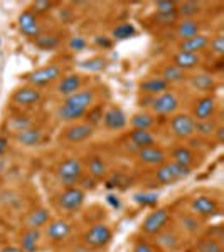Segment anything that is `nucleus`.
<instances>
[{
  "label": "nucleus",
  "instance_id": "f257e3e1",
  "mask_svg": "<svg viewBox=\"0 0 224 252\" xmlns=\"http://www.w3.org/2000/svg\"><path fill=\"white\" fill-rule=\"evenodd\" d=\"M95 91L93 89H79L78 93L68 96L58 106L56 115L64 123H73L86 116L89 108L95 104Z\"/></svg>",
  "mask_w": 224,
  "mask_h": 252
},
{
  "label": "nucleus",
  "instance_id": "f03ea898",
  "mask_svg": "<svg viewBox=\"0 0 224 252\" xmlns=\"http://www.w3.org/2000/svg\"><path fill=\"white\" fill-rule=\"evenodd\" d=\"M84 175V168H83V161L79 158H66L58 165L56 168V177L58 180L63 184L64 187H75L78 185L79 178Z\"/></svg>",
  "mask_w": 224,
  "mask_h": 252
},
{
  "label": "nucleus",
  "instance_id": "7ed1b4c3",
  "mask_svg": "<svg viewBox=\"0 0 224 252\" xmlns=\"http://www.w3.org/2000/svg\"><path fill=\"white\" fill-rule=\"evenodd\" d=\"M112 239H113V230L110 229V225L103 222L93 223L83 235L84 246L89 247V249H101V247L108 246L112 242Z\"/></svg>",
  "mask_w": 224,
  "mask_h": 252
},
{
  "label": "nucleus",
  "instance_id": "20e7f679",
  "mask_svg": "<svg viewBox=\"0 0 224 252\" xmlns=\"http://www.w3.org/2000/svg\"><path fill=\"white\" fill-rule=\"evenodd\" d=\"M86 200V192L79 187H64V190L58 195V207L63 212L73 214L78 212Z\"/></svg>",
  "mask_w": 224,
  "mask_h": 252
},
{
  "label": "nucleus",
  "instance_id": "39448f33",
  "mask_svg": "<svg viewBox=\"0 0 224 252\" xmlns=\"http://www.w3.org/2000/svg\"><path fill=\"white\" fill-rule=\"evenodd\" d=\"M190 168H186V166H181L174 161H165L160 166H157L155 170V180L160 185H172L177 184L179 180L189 177Z\"/></svg>",
  "mask_w": 224,
  "mask_h": 252
},
{
  "label": "nucleus",
  "instance_id": "423d86ee",
  "mask_svg": "<svg viewBox=\"0 0 224 252\" xmlns=\"http://www.w3.org/2000/svg\"><path fill=\"white\" fill-rule=\"evenodd\" d=\"M169 222H170V210L167 207H160V209H155L144 219V222H142V232L147 235H157L158 232L167 229Z\"/></svg>",
  "mask_w": 224,
  "mask_h": 252
},
{
  "label": "nucleus",
  "instance_id": "0eeeda50",
  "mask_svg": "<svg viewBox=\"0 0 224 252\" xmlns=\"http://www.w3.org/2000/svg\"><path fill=\"white\" fill-rule=\"evenodd\" d=\"M59 78H61V67L58 64H49V66L39 67V69H36V71L24 76V79L27 81L29 86L37 88V89L54 83V81H58Z\"/></svg>",
  "mask_w": 224,
  "mask_h": 252
},
{
  "label": "nucleus",
  "instance_id": "6e6552de",
  "mask_svg": "<svg viewBox=\"0 0 224 252\" xmlns=\"http://www.w3.org/2000/svg\"><path fill=\"white\" fill-rule=\"evenodd\" d=\"M170 131L179 140H190L195 135V120L189 113H177L170 118Z\"/></svg>",
  "mask_w": 224,
  "mask_h": 252
},
{
  "label": "nucleus",
  "instance_id": "1a4fd4ad",
  "mask_svg": "<svg viewBox=\"0 0 224 252\" xmlns=\"http://www.w3.org/2000/svg\"><path fill=\"white\" fill-rule=\"evenodd\" d=\"M179 104H181V101H179L176 93L165 91L152 97L150 108H152V111L158 116H170V115H176Z\"/></svg>",
  "mask_w": 224,
  "mask_h": 252
},
{
  "label": "nucleus",
  "instance_id": "9d476101",
  "mask_svg": "<svg viewBox=\"0 0 224 252\" xmlns=\"http://www.w3.org/2000/svg\"><path fill=\"white\" fill-rule=\"evenodd\" d=\"M190 210H192L194 215L197 217H213V215L218 214L219 205L218 202L214 200L213 197H207V195H197L190 200Z\"/></svg>",
  "mask_w": 224,
  "mask_h": 252
},
{
  "label": "nucleus",
  "instance_id": "9b49d317",
  "mask_svg": "<svg viewBox=\"0 0 224 252\" xmlns=\"http://www.w3.org/2000/svg\"><path fill=\"white\" fill-rule=\"evenodd\" d=\"M40 99H42V91L32 86H22L15 89L12 94V103L17 106H34L40 103Z\"/></svg>",
  "mask_w": 224,
  "mask_h": 252
},
{
  "label": "nucleus",
  "instance_id": "f8f14e48",
  "mask_svg": "<svg viewBox=\"0 0 224 252\" xmlns=\"http://www.w3.org/2000/svg\"><path fill=\"white\" fill-rule=\"evenodd\" d=\"M95 133V128L88 123H75L71 126H68L64 129V140L68 143H73V145H78V143H83V141L89 140Z\"/></svg>",
  "mask_w": 224,
  "mask_h": 252
},
{
  "label": "nucleus",
  "instance_id": "ddd939ff",
  "mask_svg": "<svg viewBox=\"0 0 224 252\" xmlns=\"http://www.w3.org/2000/svg\"><path fill=\"white\" fill-rule=\"evenodd\" d=\"M101 123H103L105 128L110 129V131H120V129H123L125 126L128 125V118L121 108L112 106L103 113Z\"/></svg>",
  "mask_w": 224,
  "mask_h": 252
},
{
  "label": "nucleus",
  "instance_id": "4468645a",
  "mask_svg": "<svg viewBox=\"0 0 224 252\" xmlns=\"http://www.w3.org/2000/svg\"><path fill=\"white\" fill-rule=\"evenodd\" d=\"M137 158L140 163L150 165V166H160L167 161V153L165 150H162L160 146H147V148L137 150Z\"/></svg>",
  "mask_w": 224,
  "mask_h": 252
},
{
  "label": "nucleus",
  "instance_id": "2eb2a0df",
  "mask_svg": "<svg viewBox=\"0 0 224 252\" xmlns=\"http://www.w3.org/2000/svg\"><path fill=\"white\" fill-rule=\"evenodd\" d=\"M73 225L63 219H54L46 225V235L51 242H63L71 235Z\"/></svg>",
  "mask_w": 224,
  "mask_h": 252
},
{
  "label": "nucleus",
  "instance_id": "dca6fc26",
  "mask_svg": "<svg viewBox=\"0 0 224 252\" xmlns=\"http://www.w3.org/2000/svg\"><path fill=\"white\" fill-rule=\"evenodd\" d=\"M17 26H19V31L22 32L24 35L27 37H32L36 39L37 35H40V24H39V19L37 15H34L31 10H26L17 17Z\"/></svg>",
  "mask_w": 224,
  "mask_h": 252
},
{
  "label": "nucleus",
  "instance_id": "f3484780",
  "mask_svg": "<svg viewBox=\"0 0 224 252\" xmlns=\"http://www.w3.org/2000/svg\"><path fill=\"white\" fill-rule=\"evenodd\" d=\"M214 111H216V97L206 94L195 101L192 109V118L195 121L209 120V118H213Z\"/></svg>",
  "mask_w": 224,
  "mask_h": 252
},
{
  "label": "nucleus",
  "instance_id": "a211bd4d",
  "mask_svg": "<svg viewBox=\"0 0 224 252\" xmlns=\"http://www.w3.org/2000/svg\"><path fill=\"white\" fill-rule=\"evenodd\" d=\"M81 86H83V76L79 74H66L63 78H59V83L56 86V93L59 96H71L75 93H78Z\"/></svg>",
  "mask_w": 224,
  "mask_h": 252
},
{
  "label": "nucleus",
  "instance_id": "6ab92c4d",
  "mask_svg": "<svg viewBox=\"0 0 224 252\" xmlns=\"http://www.w3.org/2000/svg\"><path fill=\"white\" fill-rule=\"evenodd\" d=\"M15 140H17L19 145L27 146V148L39 146L44 140V131L40 128H36V126H29V128L15 133Z\"/></svg>",
  "mask_w": 224,
  "mask_h": 252
},
{
  "label": "nucleus",
  "instance_id": "aec40b11",
  "mask_svg": "<svg viewBox=\"0 0 224 252\" xmlns=\"http://www.w3.org/2000/svg\"><path fill=\"white\" fill-rule=\"evenodd\" d=\"M128 141L135 150L157 145V136L150 129H132L128 133Z\"/></svg>",
  "mask_w": 224,
  "mask_h": 252
},
{
  "label": "nucleus",
  "instance_id": "412c9836",
  "mask_svg": "<svg viewBox=\"0 0 224 252\" xmlns=\"http://www.w3.org/2000/svg\"><path fill=\"white\" fill-rule=\"evenodd\" d=\"M207 47H209V37L206 34H197L190 39L181 40V44H179V51L192 52V54H199Z\"/></svg>",
  "mask_w": 224,
  "mask_h": 252
},
{
  "label": "nucleus",
  "instance_id": "4be33fe9",
  "mask_svg": "<svg viewBox=\"0 0 224 252\" xmlns=\"http://www.w3.org/2000/svg\"><path fill=\"white\" fill-rule=\"evenodd\" d=\"M172 64L186 72V71H190V69H195V67L199 66V64H201V56H199V54H192V52L179 51V52L174 54Z\"/></svg>",
  "mask_w": 224,
  "mask_h": 252
},
{
  "label": "nucleus",
  "instance_id": "5701e85b",
  "mask_svg": "<svg viewBox=\"0 0 224 252\" xmlns=\"http://www.w3.org/2000/svg\"><path fill=\"white\" fill-rule=\"evenodd\" d=\"M169 84L165 83L164 79L160 78V76H153V78H147L145 81H142L140 83V91L144 93L147 96H157L160 94V93H165L169 91Z\"/></svg>",
  "mask_w": 224,
  "mask_h": 252
},
{
  "label": "nucleus",
  "instance_id": "b1692460",
  "mask_svg": "<svg viewBox=\"0 0 224 252\" xmlns=\"http://www.w3.org/2000/svg\"><path fill=\"white\" fill-rule=\"evenodd\" d=\"M51 212H49L47 209H44V207H40V209H34L32 212L27 215L26 219V227L27 229H42V227H46L49 222H51Z\"/></svg>",
  "mask_w": 224,
  "mask_h": 252
},
{
  "label": "nucleus",
  "instance_id": "393cba45",
  "mask_svg": "<svg viewBox=\"0 0 224 252\" xmlns=\"http://www.w3.org/2000/svg\"><path fill=\"white\" fill-rule=\"evenodd\" d=\"M201 22L197 19H182L176 27V34L177 37H181V40L190 39L194 35L201 34Z\"/></svg>",
  "mask_w": 224,
  "mask_h": 252
},
{
  "label": "nucleus",
  "instance_id": "a878e982",
  "mask_svg": "<svg viewBox=\"0 0 224 252\" xmlns=\"http://www.w3.org/2000/svg\"><path fill=\"white\" fill-rule=\"evenodd\" d=\"M172 161L181 166H186V168H192L194 161H195V153L192 152V148H189V146H177V148H174L172 152Z\"/></svg>",
  "mask_w": 224,
  "mask_h": 252
},
{
  "label": "nucleus",
  "instance_id": "bb28decb",
  "mask_svg": "<svg viewBox=\"0 0 224 252\" xmlns=\"http://www.w3.org/2000/svg\"><path fill=\"white\" fill-rule=\"evenodd\" d=\"M40 241V232L36 229H26V232L20 235V249L24 252H37Z\"/></svg>",
  "mask_w": 224,
  "mask_h": 252
},
{
  "label": "nucleus",
  "instance_id": "cd10ccee",
  "mask_svg": "<svg viewBox=\"0 0 224 252\" xmlns=\"http://www.w3.org/2000/svg\"><path fill=\"white\" fill-rule=\"evenodd\" d=\"M108 173V166L105 163V160L101 157H91L88 160V175L95 180H103Z\"/></svg>",
  "mask_w": 224,
  "mask_h": 252
},
{
  "label": "nucleus",
  "instance_id": "c85d7f7f",
  "mask_svg": "<svg viewBox=\"0 0 224 252\" xmlns=\"http://www.w3.org/2000/svg\"><path fill=\"white\" fill-rule=\"evenodd\" d=\"M160 78L170 86V84L182 83V81L186 79V72L182 71V69H179L177 66H174V64H167V66H164V69H162Z\"/></svg>",
  "mask_w": 224,
  "mask_h": 252
},
{
  "label": "nucleus",
  "instance_id": "c756f323",
  "mask_svg": "<svg viewBox=\"0 0 224 252\" xmlns=\"http://www.w3.org/2000/svg\"><path fill=\"white\" fill-rule=\"evenodd\" d=\"M201 3L197 2H182L177 3V17L181 19H195V15L201 14Z\"/></svg>",
  "mask_w": 224,
  "mask_h": 252
},
{
  "label": "nucleus",
  "instance_id": "7c9ffc66",
  "mask_svg": "<svg viewBox=\"0 0 224 252\" xmlns=\"http://www.w3.org/2000/svg\"><path fill=\"white\" fill-rule=\"evenodd\" d=\"M190 84H192L194 89H197V91H202V93H207L211 91V89L214 88V78L211 74H206V72H202V74H195L190 78Z\"/></svg>",
  "mask_w": 224,
  "mask_h": 252
},
{
  "label": "nucleus",
  "instance_id": "2f4dec72",
  "mask_svg": "<svg viewBox=\"0 0 224 252\" xmlns=\"http://www.w3.org/2000/svg\"><path fill=\"white\" fill-rule=\"evenodd\" d=\"M130 125L133 126V129H152V126L155 125V118L149 113H137L132 116Z\"/></svg>",
  "mask_w": 224,
  "mask_h": 252
},
{
  "label": "nucleus",
  "instance_id": "473e14b6",
  "mask_svg": "<svg viewBox=\"0 0 224 252\" xmlns=\"http://www.w3.org/2000/svg\"><path fill=\"white\" fill-rule=\"evenodd\" d=\"M218 121L209 118V120H202V121H195V135L202 136V138H209L213 136L218 129Z\"/></svg>",
  "mask_w": 224,
  "mask_h": 252
},
{
  "label": "nucleus",
  "instance_id": "72a5a7b5",
  "mask_svg": "<svg viewBox=\"0 0 224 252\" xmlns=\"http://www.w3.org/2000/svg\"><path fill=\"white\" fill-rule=\"evenodd\" d=\"M181 225L186 232L189 234H195L199 229H201V220L197 219V215H194L192 212L190 214H182L181 215Z\"/></svg>",
  "mask_w": 224,
  "mask_h": 252
},
{
  "label": "nucleus",
  "instance_id": "f704fd0d",
  "mask_svg": "<svg viewBox=\"0 0 224 252\" xmlns=\"http://www.w3.org/2000/svg\"><path fill=\"white\" fill-rule=\"evenodd\" d=\"M34 44L42 51H52V49L59 46V37L52 34H40L34 39Z\"/></svg>",
  "mask_w": 224,
  "mask_h": 252
},
{
  "label": "nucleus",
  "instance_id": "c9c22d12",
  "mask_svg": "<svg viewBox=\"0 0 224 252\" xmlns=\"http://www.w3.org/2000/svg\"><path fill=\"white\" fill-rule=\"evenodd\" d=\"M135 34H137L135 26H133V24H130V22L120 24V26H116L115 29H113V32H112L113 39H118V40L130 39V37H133Z\"/></svg>",
  "mask_w": 224,
  "mask_h": 252
},
{
  "label": "nucleus",
  "instance_id": "e433bc0d",
  "mask_svg": "<svg viewBox=\"0 0 224 252\" xmlns=\"http://www.w3.org/2000/svg\"><path fill=\"white\" fill-rule=\"evenodd\" d=\"M195 251L197 252H221L223 246H221V241H216L213 237H202L201 241L197 242Z\"/></svg>",
  "mask_w": 224,
  "mask_h": 252
},
{
  "label": "nucleus",
  "instance_id": "4c0bfd02",
  "mask_svg": "<svg viewBox=\"0 0 224 252\" xmlns=\"http://www.w3.org/2000/svg\"><path fill=\"white\" fill-rule=\"evenodd\" d=\"M157 242H158V246H160V247H164V249L169 251V249H174V247L177 246L179 239H177V235L174 232H169L167 229H164L162 232L157 234Z\"/></svg>",
  "mask_w": 224,
  "mask_h": 252
},
{
  "label": "nucleus",
  "instance_id": "58836bf2",
  "mask_svg": "<svg viewBox=\"0 0 224 252\" xmlns=\"http://www.w3.org/2000/svg\"><path fill=\"white\" fill-rule=\"evenodd\" d=\"M103 108L101 106H91L89 108V111L86 113V121L84 123L91 125L93 128H95L96 125L101 123V120H103Z\"/></svg>",
  "mask_w": 224,
  "mask_h": 252
},
{
  "label": "nucleus",
  "instance_id": "ea45409f",
  "mask_svg": "<svg viewBox=\"0 0 224 252\" xmlns=\"http://www.w3.org/2000/svg\"><path fill=\"white\" fill-rule=\"evenodd\" d=\"M177 2H169V0H160L155 3V14H176Z\"/></svg>",
  "mask_w": 224,
  "mask_h": 252
},
{
  "label": "nucleus",
  "instance_id": "a19ab883",
  "mask_svg": "<svg viewBox=\"0 0 224 252\" xmlns=\"http://www.w3.org/2000/svg\"><path fill=\"white\" fill-rule=\"evenodd\" d=\"M107 61L103 58H93V59H88L84 63H81V67L83 69H88V71H101L105 67Z\"/></svg>",
  "mask_w": 224,
  "mask_h": 252
},
{
  "label": "nucleus",
  "instance_id": "79ce46f5",
  "mask_svg": "<svg viewBox=\"0 0 224 252\" xmlns=\"http://www.w3.org/2000/svg\"><path fill=\"white\" fill-rule=\"evenodd\" d=\"M209 47L213 51L214 56H223L224 54V37L223 34H218L216 37L209 39Z\"/></svg>",
  "mask_w": 224,
  "mask_h": 252
},
{
  "label": "nucleus",
  "instance_id": "37998d69",
  "mask_svg": "<svg viewBox=\"0 0 224 252\" xmlns=\"http://www.w3.org/2000/svg\"><path fill=\"white\" fill-rule=\"evenodd\" d=\"M9 126L14 129L15 133H19V131H22V129L29 128V126H32V125H31L29 120H26V116H17V118H12Z\"/></svg>",
  "mask_w": 224,
  "mask_h": 252
},
{
  "label": "nucleus",
  "instance_id": "c03bdc74",
  "mask_svg": "<svg viewBox=\"0 0 224 252\" xmlns=\"http://www.w3.org/2000/svg\"><path fill=\"white\" fill-rule=\"evenodd\" d=\"M52 2H47V0H37V2L32 3V14L34 15H42L46 14L47 10H51Z\"/></svg>",
  "mask_w": 224,
  "mask_h": 252
},
{
  "label": "nucleus",
  "instance_id": "a18cd8bd",
  "mask_svg": "<svg viewBox=\"0 0 224 252\" xmlns=\"http://www.w3.org/2000/svg\"><path fill=\"white\" fill-rule=\"evenodd\" d=\"M135 202L142 205H155L157 204V193H137Z\"/></svg>",
  "mask_w": 224,
  "mask_h": 252
},
{
  "label": "nucleus",
  "instance_id": "49530a36",
  "mask_svg": "<svg viewBox=\"0 0 224 252\" xmlns=\"http://www.w3.org/2000/svg\"><path fill=\"white\" fill-rule=\"evenodd\" d=\"M68 46H69L71 51H83V49H86L88 42H86V39L81 37V35H75V37L69 39Z\"/></svg>",
  "mask_w": 224,
  "mask_h": 252
},
{
  "label": "nucleus",
  "instance_id": "de8ad7c7",
  "mask_svg": "<svg viewBox=\"0 0 224 252\" xmlns=\"http://www.w3.org/2000/svg\"><path fill=\"white\" fill-rule=\"evenodd\" d=\"M153 19L160 26H170L177 20V12L176 14H153Z\"/></svg>",
  "mask_w": 224,
  "mask_h": 252
},
{
  "label": "nucleus",
  "instance_id": "09e8293b",
  "mask_svg": "<svg viewBox=\"0 0 224 252\" xmlns=\"http://www.w3.org/2000/svg\"><path fill=\"white\" fill-rule=\"evenodd\" d=\"M95 185H96L95 178H91L89 175H83V177L79 178V182H78V185H76V187H79L81 190H93V189H95Z\"/></svg>",
  "mask_w": 224,
  "mask_h": 252
},
{
  "label": "nucleus",
  "instance_id": "8fccbe9b",
  "mask_svg": "<svg viewBox=\"0 0 224 252\" xmlns=\"http://www.w3.org/2000/svg\"><path fill=\"white\" fill-rule=\"evenodd\" d=\"M133 252H158L155 247L147 241H137L133 246Z\"/></svg>",
  "mask_w": 224,
  "mask_h": 252
},
{
  "label": "nucleus",
  "instance_id": "3c124183",
  "mask_svg": "<svg viewBox=\"0 0 224 252\" xmlns=\"http://www.w3.org/2000/svg\"><path fill=\"white\" fill-rule=\"evenodd\" d=\"M7 150H9V140L3 135H0V155H3Z\"/></svg>",
  "mask_w": 224,
  "mask_h": 252
},
{
  "label": "nucleus",
  "instance_id": "603ef678",
  "mask_svg": "<svg viewBox=\"0 0 224 252\" xmlns=\"http://www.w3.org/2000/svg\"><path fill=\"white\" fill-rule=\"evenodd\" d=\"M95 42L98 44V46H101V47H110V46H112V40H108L107 37L101 39V35H100V37H96V39H95Z\"/></svg>",
  "mask_w": 224,
  "mask_h": 252
},
{
  "label": "nucleus",
  "instance_id": "864d4df0",
  "mask_svg": "<svg viewBox=\"0 0 224 252\" xmlns=\"http://www.w3.org/2000/svg\"><path fill=\"white\" fill-rule=\"evenodd\" d=\"M0 252H24V251L17 246H5L0 249Z\"/></svg>",
  "mask_w": 224,
  "mask_h": 252
},
{
  "label": "nucleus",
  "instance_id": "5fc2aeb1",
  "mask_svg": "<svg viewBox=\"0 0 224 252\" xmlns=\"http://www.w3.org/2000/svg\"><path fill=\"white\" fill-rule=\"evenodd\" d=\"M108 202L113 207H115V209H118V207H120V200H118V197H115V195H108Z\"/></svg>",
  "mask_w": 224,
  "mask_h": 252
}]
</instances>
